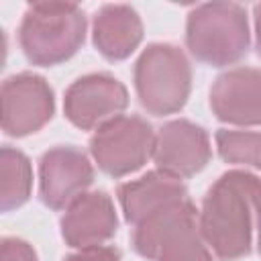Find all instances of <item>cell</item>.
I'll use <instances>...</instances> for the list:
<instances>
[{
  "label": "cell",
  "mask_w": 261,
  "mask_h": 261,
  "mask_svg": "<svg viewBox=\"0 0 261 261\" xmlns=\"http://www.w3.org/2000/svg\"><path fill=\"white\" fill-rule=\"evenodd\" d=\"M198 224L218 259L234 261L249 255L261 226V179L245 169L222 173L202 200Z\"/></svg>",
  "instance_id": "cell-1"
},
{
  "label": "cell",
  "mask_w": 261,
  "mask_h": 261,
  "mask_svg": "<svg viewBox=\"0 0 261 261\" xmlns=\"http://www.w3.org/2000/svg\"><path fill=\"white\" fill-rule=\"evenodd\" d=\"M249 43L247 10L237 2H206L188 14L186 45L206 65L224 67L237 63L247 55Z\"/></svg>",
  "instance_id": "cell-2"
},
{
  "label": "cell",
  "mask_w": 261,
  "mask_h": 261,
  "mask_svg": "<svg viewBox=\"0 0 261 261\" xmlns=\"http://www.w3.org/2000/svg\"><path fill=\"white\" fill-rule=\"evenodd\" d=\"M86 14L71 2H35L27 8L18 41L27 59L35 65L67 61L84 43Z\"/></svg>",
  "instance_id": "cell-3"
},
{
  "label": "cell",
  "mask_w": 261,
  "mask_h": 261,
  "mask_svg": "<svg viewBox=\"0 0 261 261\" xmlns=\"http://www.w3.org/2000/svg\"><path fill=\"white\" fill-rule=\"evenodd\" d=\"M133 249L149 261H212L194 204L186 198L135 224Z\"/></svg>",
  "instance_id": "cell-4"
},
{
  "label": "cell",
  "mask_w": 261,
  "mask_h": 261,
  "mask_svg": "<svg viewBox=\"0 0 261 261\" xmlns=\"http://www.w3.org/2000/svg\"><path fill=\"white\" fill-rule=\"evenodd\" d=\"M135 88L147 112L155 116L177 112L188 102L192 88L188 57L167 43L149 45L135 63Z\"/></svg>",
  "instance_id": "cell-5"
},
{
  "label": "cell",
  "mask_w": 261,
  "mask_h": 261,
  "mask_svg": "<svg viewBox=\"0 0 261 261\" xmlns=\"http://www.w3.org/2000/svg\"><path fill=\"white\" fill-rule=\"evenodd\" d=\"M155 137L157 135L145 118L118 114L96 128L90 141V151L104 173L122 177L137 171L153 157Z\"/></svg>",
  "instance_id": "cell-6"
},
{
  "label": "cell",
  "mask_w": 261,
  "mask_h": 261,
  "mask_svg": "<svg viewBox=\"0 0 261 261\" xmlns=\"http://www.w3.org/2000/svg\"><path fill=\"white\" fill-rule=\"evenodd\" d=\"M53 90L45 77L16 73L2 84V128L10 137H27L53 116Z\"/></svg>",
  "instance_id": "cell-7"
},
{
  "label": "cell",
  "mask_w": 261,
  "mask_h": 261,
  "mask_svg": "<svg viewBox=\"0 0 261 261\" xmlns=\"http://www.w3.org/2000/svg\"><path fill=\"white\" fill-rule=\"evenodd\" d=\"M126 104L128 94L122 82L108 73H90L67 88L63 110L71 124L82 130H92L118 116Z\"/></svg>",
  "instance_id": "cell-8"
},
{
  "label": "cell",
  "mask_w": 261,
  "mask_h": 261,
  "mask_svg": "<svg viewBox=\"0 0 261 261\" xmlns=\"http://www.w3.org/2000/svg\"><path fill=\"white\" fill-rule=\"evenodd\" d=\"M94 179V167L86 153L71 145L49 149L39 163V192L41 200L53 208H67L75 198L86 194Z\"/></svg>",
  "instance_id": "cell-9"
},
{
  "label": "cell",
  "mask_w": 261,
  "mask_h": 261,
  "mask_svg": "<svg viewBox=\"0 0 261 261\" xmlns=\"http://www.w3.org/2000/svg\"><path fill=\"white\" fill-rule=\"evenodd\" d=\"M212 147L206 130L190 120H171L155 137L153 161L159 171L184 179L192 177L210 161Z\"/></svg>",
  "instance_id": "cell-10"
},
{
  "label": "cell",
  "mask_w": 261,
  "mask_h": 261,
  "mask_svg": "<svg viewBox=\"0 0 261 261\" xmlns=\"http://www.w3.org/2000/svg\"><path fill=\"white\" fill-rule=\"evenodd\" d=\"M210 108L218 120L239 126L261 124V69L234 67L210 88Z\"/></svg>",
  "instance_id": "cell-11"
},
{
  "label": "cell",
  "mask_w": 261,
  "mask_h": 261,
  "mask_svg": "<svg viewBox=\"0 0 261 261\" xmlns=\"http://www.w3.org/2000/svg\"><path fill=\"white\" fill-rule=\"evenodd\" d=\"M118 218L106 192H86L75 198L61 218V237L73 249L102 247L116 234Z\"/></svg>",
  "instance_id": "cell-12"
},
{
  "label": "cell",
  "mask_w": 261,
  "mask_h": 261,
  "mask_svg": "<svg viewBox=\"0 0 261 261\" xmlns=\"http://www.w3.org/2000/svg\"><path fill=\"white\" fill-rule=\"evenodd\" d=\"M188 198L184 184L159 169L141 175L139 179L126 181L118 188V202L126 222L133 226L143 222L147 216L159 212L165 206Z\"/></svg>",
  "instance_id": "cell-13"
},
{
  "label": "cell",
  "mask_w": 261,
  "mask_h": 261,
  "mask_svg": "<svg viewBox=\"0 0 261 261\" xmlns=\"http://www.w3.org/2000/svg\"><path fill=\"white\" fill-rule=\"evenodd\" d=\"M92 37L106 59H126L143 39V22L133 6L106 4L94 16Z\"/></svg>",
  "instance_id": "cell-14"
},
{
  "label": "cell",
  "mask_w": 261,
  "mask_h": 261,
  "mask_svg": "<svg viewBox=\"0 0 261 261\" xmlns=\"http://www.w3.org/2000/svg\"><path fill=\"white\" fill-rule=\"evenodd\" d=\"M33 169L29 157L12 147L0 151V206L10 212L22 206L31 196Z\"/></svg>",
  "instance_id": "cell-15"
},
{
  "label": "cell",
  "mask_w": 261,
  "mask_h": 261,
  "mask_svg": "<svg viewBox=\"0 0 261 261\" xmlns=\"http://www.w3.org/2000/svg\"><path fill=\"white\" fill-rule=\"evenodd\" d=\"M216 149L226 163L261 167V133L220 128L216 133Z\"/></svg>",
  "instance_id": "cell-16"
},
{
  "label": "cell",
  "mask_w": 261,
  "mask_h": 261,
  "mask_svg": "<svg viewBox=\"0 0 261 261\" xmlns=\"http://www.w3.org/2000/svg\"><path fill=\"white\" fill-rule=\"evenodd\" d=\"M2 261H37V253L27 241L8 237L2 241Z\"/></svg>",
  "instance_id": "cell-17"
},
{
  "label": "cell",
  "mask_w": 261,
  "mask_h": 261,
  "mask_svg": "<svg viewBox=\"0 0 261 261\" xmlns=\"http://www.w3.org/2000/svg\"><path fill=\"white\" fill-rule=\"evenodd\" d=\"M63 261H120V255L114 247H90V249H80L71 255H67Z\"/></svg>",
  "instance_id": "cell-18"
},
{
  "label": "cell",
  "mask_w": 261,
  "mask_h": 261,
  "mask_svg": "<svg viewBox=\"0 0 261 261\" xmlns=\"http://www.w3.org/2000/svg\"><path fill=\"white\" fill-rule=\"evenodd\" d=\"M255 45H257V53L261 57V4L255 6Z\"/></svg>",
  "instance_id": "cell-19"
},
{
  "label": "cell",
  "mask_w": 261,
  "mask_h": 261,
  "mask_svg": "<svg viewBox=\"0 0 261 261\" xmlns=\"http://www.w3.org/2000/svg\"><path fill=\"white\" fill-rule=\"evenodd\" d=\"M257 247H259V253H261V226H259V232H257Z\"/></svg>",
  "instance_id": "cell-20"
}]
</instances>
